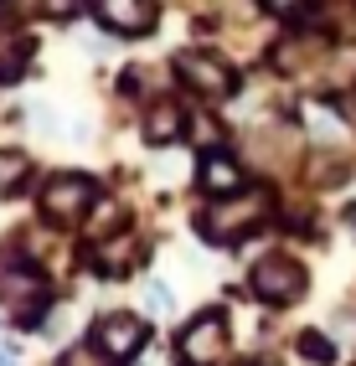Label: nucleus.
Instances as JSON below:
<instances>
[{"label": "nucleus", "mask_w": 356, "mask_h": 366, "mask_svg": "<svg viewBox=\"0 0 356 366\" xmlns=\"http://www.w3.org/2000/svg\"><path fill=\"white\" fill-rule=\"evenodd\" d=\"M264 217H269V191H237V197L207 207L197 217V227H202L207 242H243Z\"/></svg>", "instance_id": "f257e3e1"}, {"label": "nucleus", "mask_w": 356, "mask_h": 366, "mask_svg": "<svg viewBox=\"0 0 356 366\" xmlns=\"http://www.w3.org/2000/svg\"><path fill=\"white\" fill-rule=\"evenodd\" d=\"M181 361L186 366H217L222 356H227V320L217 310H207V315H197L192 325L181 330Z\"/></svg>", "instance_id": "f03ea898"}, {"label": "nucleus", "mask_w": 356, "mask_h": 366, "mask_svg": "<svg viewBox=\"0 0 356 366\" xmlns=\"http://www.w3.org/2000/svg\"><path fill=\"white\" fill-rule=\"evenodd\" d=\"M93 197H99V186H93L88 176H73V170H67V176H52L41 186V212L67 227V222H78V217L93 207Z\"/></svg>", "instance_id": "7ed1b4c3"}, {"label": "nucleus", "mask_w": 356, "mask_h": 366, "mask_svg": "<svg viewBox=\"0 0 356 366\" xmlns=\"http://www.w3.org/2000/svg\"><path fill=\"white\" fill-rule=\"evenodd\" d=\"M253 295L269 300V305H295L305 295V268L295 258H284V253H269L253 268Z\"/></svg>", "instance_id": "20e7f679"}, {"label": "nucleus", "mask_w": 356, "mask_h": 366, "mask_svg": "<svg viewBox=\"0 0 356 366\" xmlns=\"http://www.w3.org/2000/svg\"><path fill=\"white\" fill-rule=\"evenodd\" d=\"M176 72H181L186 88L202 93V99H227V93L237 88V72L222 57H212V52H181L176 57Z\"/></svg>", "instance_id": "39448f33"}, {"label": "nucleus", "mask_w": 356, "mask_h": 366, "mask_svg": "<svg viewBox=\"0 0 356 366\" xmlns=\"http://www.w3.org/2000/svg\"><path fill=\"white\" fill-rule=\"evenodd\" d=\"M145 340H150V325L139 320V315H104V320L93 325V346L109 361H129Z\"/></svg>", "instance_id": "423d86ee"}, {"label": "nucleus", "mask_w": 356, "mask_h": 366, "mask_svg": "<svg viewBox=\"0 0 356 366\" xmlns=\"http://www.w3.org/2000/svg\"><path fill=\"white\" fill-rule=\"evenodd\" d=\"M0 300H6V310L21 325H31L46 310V284L31 274V268H6V274H0Z\"/></svg>", "instance_id": "0eeeda50"}, {"label": "nucleus", "mask_w": 356, "mask_h": 366, "mask_svg": "<svg viewBox=\"0 0 356 366\" xmlns=\"http://www.w3.org/2000/svg\"><path fill=\"white\" fill-rule=\"evenodd\" d=\"M93 11H99V21L109 31L139 36V31H150V21H155V0H93Z\"/></svg>", "instance_id": "6e6552de"}, {"label": "nucleus", "mask_w": 356, "mask_h": 366, "mask_svg": "<svg viewBox=\"0 0 356 366\" xmlns=\"http://www.w3.org/2000/svg\"><path fill=\"white\" fill-rule=\"evenodd\" d=\"M237 186H243V170H237V160L222 155V150H207V155H202V191H212V197H227V191H237Z\"/></svg>", "instance_id": "1a4fd4ad"}, {"label": "nucleus", "mask_w": 356, "mask_h": 366, "mask_svg": "<svg viewBox=\"0 0 356 366\" xmlns=\"http://www.w3.org/2000/svg\"><path fill=\"white\" fill-rule=\"evenodd\" d=\"M181 129H186V114H181V104H171V99L155 104V109L145 114V139H150V144H171Z\"/></svg>", "instance_id": "9d476101"}, {"label": "nucleus", "mask_w": 356, "mask_h": 366, "mask_svg": "<svg viewBox=\"0 0 356 366\" xmlns=\"http://www.w3.org/2000/svg\"><path fill=\"white\" fill-rule=\"evenodd\" d=\"M26 57H31V41H26V36H11V31H0V83H6V78H21Z\"/></svg>", "instance_id": "9b49d317"}, {"label": "nucleus", "mask_w": 356, "mask_h": 366, "mask_svg": "<svg viewBox=\"0 0 356 366\" xmlns=\"http://www.w3.org/2000/svg\"><path fill=\"white\" fill-rule=\"evenodd\" d=\"M57 366H109V356L99 351V346H73V351H67Z\"/></svg>", "instance_id": "f8f14e48"}, {"label": "nucleus", "mask_w": 356, "mask_h": 366, "mask_svg": "<svg viewBox=\"0 0 356 366\" xmlns=\"http://www.w3.org/2000/svg\"><path fill=\"white\" fill-rule=\"evenodd\" d=\"M300 351L310 356V361H330V356H336V351H330V340L315 335V330H305V335H300Z\"/></svg>", "instance_id": "ddd939ff"}, {"label": "nucleus", "mask_w": 356, "mask_h": 366, "mask_svg": "<svg viewBox=\"0 0 356 366\" xmlns=\"http://www.w3.org/2000/svg\"><path fill=\"white\" fill-rule=\"evenodd\" d=\"M21 170H26V160L11 155V150H0V186H16V181H21Z\"/></svg>", "instance_id": "4468645a"}, {"label": "nucleus", "mask_w": 356, "mask_h": 366, "mask_svg": "<svg viewBox=\"0 0 356 366\" xmlns=\"http://www.w3.org/2000/svg\"><path fill=\"white\" fill-rule=\"evenodd\" d=\"M145 300H150L155 315H171V289H165V284H150V289H145Z\"/></svg>", "instance_id": "2eb2a0df"}, {"label": "nucleus", "mask_w": 356, "mask_h": 366, "mask_svg": "<svg viewBox=\"0 0 356 366\" xmlns=\"http://www.w3.org/2000/svg\"><path fill=\"white\" fill-rule=\"evenodd\" d=\"M264 6H269L274 16H300L305 6H310V0H264Z\"/></svg>", "instance_id": "dca6fc26"}, {"label": "nucleus", "mask_w": 356, "mask_h": 366, "mask_svg": "<svg viewBox=\"0 0 356 366\" xmlns=\"http://www.w3.org/2000/svg\"><path fill=\"white\" fill-rule=\"evenodd\" d=\"M46 11H52V16H67V11H73V0H46Z\"/></svg>", "instance_id": "f3484780"}, {"label": "nucleus", "mask_w": 356, "mask_h": 366, "mask_svg": "<svg viewBox=\"0 0 356 366\" xmlns=\"http://www.w3.org/2000/svg\"><path fill=\"white\" fill-rule=\"evenodd\" d=\"M0 366H21V361H16V351H11V346H0Z\"/></svg>", "instance_id": "a211bd4d"}]
</instances>
